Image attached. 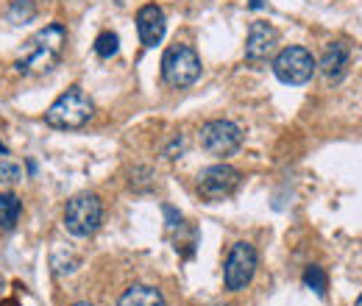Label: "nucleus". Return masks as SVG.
<instances>
[{
	"label": "nucleus",
	"instance_id": "f257e3e1",
	"mask_svg": "<svg viewBox=\"0 0 362 306\" xmlns=\"http://www.w3.org/2000/svg\"><path fill=\"white\" fill-rule=\"evenodd\" d=\"M67 45V31L62 23H50L42 31L34 34V40L28 42L25 56L17 61L20 73H47L56 67V61L62 59Z\"/></svg>",
	"mask_w": 362,
	"mask_h": 306
},
{
	"label": "nucleus",
	"instance_id": "f03ea898",
	"mask_svg": "<svg viewBox=\"0 0 362 306\" xmlns=\"http://www.w3.org/2000/svg\"><path fill=\"white\" fill-rule=\"evenodd\" d=\"M92 114H95V103L90 100V95L81 87H70L47 106L45 123L59 131H78L90 123Z\"/></svg>",
	"mask_w": 362,
	"mask_h": 306
},
{
	"label": "nucleus",
	"instance_id": "7ed1b4c3",
	"mask_svg": "<svg viewBox=\"0 0 362 306\" xmlns=\"http://www.w3.org/2000/svg\"><path fill=\"white\" fill-rule=\"evenodd\" d=\"M162 78L176 89L192 87L201 78V56L189 45H170L162 56Z\"/></svg>",
	"mask_w": 362,
	"mask_h": 306
},
{
	"label": "nucleus",
	"instance_id": "20e7f679",
	"mask_svg": "<svg viewBox=\"0 0 362 306\" xmlns=\"http://www.w3.org/2000/svg\"><path fill=\"white\" fill-rule=\"evenodd\" d=\"M103 223V204L95 192H81L64 206V228L73 237H92Z\"/></svg>",
	"mask_w": 362,
	"mask_h": 306
},
{
	"label": "nucleus",
	"instance_id": "39448f33",
	"mask_svg": "<svg viewBox=\"0 0 362 306\" xmlns=\"http://www.w3.org/2000/svg\"><path fill=\"white\" fill-rule=\"evenodd\" d=\"M315 70V56L301 45H290V47L279 50V56L273 59V76L281 84H290V87H301V84L313 81Z\"/></svg>",
	"mask_w": 362,
	"mask_h": 306
},
{
	"label": "nucleus",
	"instance_id": "423d86ee",
	"mask_svg": "<svg viewBox=\"0 0 362 306\" xmlns=\"http://www.w3.org/2000/svg\"><path fill=\"white\" fill-rule=\"evenodd\" d=\"M257 267H259L257 248H254L251 242H234L226 257V264H223V281H226L228 293L245 290V287L254 281Z\"/></svg>",
	"mask_w": 362,
	"mask_h": 306
},
{
	"label": "nucleus",
	"instance_id": "0eeeda50",
	"mask_svg": "<svg viewBox=\"0 0 362 306\" xmlns=\"http://www.w3.org/2000/svg\"><path fill=\"white\" fill-rule=\"evenodd\" d=\"M201 148H204L209 156L228 159V156H234V153L243 148V131H240V126L231 123V120H209V123L201 129Z\"/></svg>",
	"mask_w": 362,
	"mask_h": 306
},
{
	"label": "nucleus",
	"instance_id": "6e6552de",
	"mask_svg": "<svg viewBox=\"0 0 362 306\" xmlns=\"http://www.w3.org/2000/svg\"><path fill=\"white\" fill-rule=\"evenodd\" d=\"M237 187H240V170H234L231 165H212L198 175V192L209 204L231 198L237 192Z\"/></svg>",
	"mask_w": 362,
	"mask_h": 306
},
{
	"label": "nucleus",
	"instance_id": "1a4fd4ad",
	"mask_svg": "<svg viewBox=\"0 0 362 306\" xmlns=\"http://www.w3.org/2000/svg\"><path fill=\"white\" fill-rule=\"evenodd\" d=\"M276 45H279V34L271 23H251L248 42H245V59L254 64H262L276 53Z\"/></svg>",
	"mask_w": 362,
	"mask_h": 306
},
{
	"label": "nucleus",
	"instance_id": "9d476101",
	"mask_svg": "<svg viewBox=\"0 0 362 306\" xmlns=\"http://www.w3.org/2000/svg\"><path fill=\"white\" fill-rule=\"evenodd\" d=\"M165 31H168V20L156 3H148L136 11V34L145 47H156L165 40Z\"/></svg>",
	"mask_w": 362,
	"mask_h": 306
},
{
	"label": "nucleus",
	"instance_id": "9b49d317",
	"mask_svg": "<svg viewBox=\"0 0 362 306\" xmlns=\"http://www.w3.org/2000/svg\"><path fill=\"white\" fill-rule=\"evenodd\" d=\"M349 59H351L349 45H346V42H332V45H326V50H323V56H320L317 70L326 76V81H340V78L346 76Z\"/></svg>",
	"mask_w": 362,
	"mask_h": 306
},
{
	"label": "nucleus",
	"instance_id": "f8f14e48",
	"mask_svg": "<svg viewBox=\"0 0 362 306\" xmlns=\"http://www.w3.org/2000/svg\"><path fill=\"white\" fill-rule=\"evenodd\" d=\"M117 306H168V301H165V295L156 287H151V284H134V287H129L120 295Z\"/></svg>",
	"mask_w": 362,
	"mask_h": 306
},
{
	"label": "nucleus",
	"instance_id": "ddd939ff",
	"mask_svg": "<svg viewBox=\"0 0 362 306\" xmlns=\"http://www.w3.org/2000/svg\"><path fill=\"white\" fill-rule=\"evenodd\" d=\"M23 215V204L14 192H0V225L3 231H11Z\"/></svg>",
	"mask_w": 362,
	"mask_h": 306
},
{
	"label": "nucleus",
	"instance_id": "4468645a",
	"mask_svg": "<svg viewBox=\"0 0 362 306\" xmlns=\"http://www.w3.org/2000/svg\"><path fill=\"white\" fill-rule=\"evenodd\" d=\"M50 264H53V273L56 276H70V273H76L78 270V254H73L70 248H64V245H56L53 248V257H50Z\"/></svg>",
	"mask_w": 362,
	"mask_h": 306
},
{
	"label": "nucleus",
	"instance_id": "2eb2a0df",
	"mask_svg": "<svg viewBox=\"0 0 362 306\" xmlns=\"http://www.w3.org/2000/svg\"><path fill=\"white\" fill-rule=\"evenodd\" d=\"M34 17H37L34 0H11V6H8V11H6V20H8L11 25H25V23H31Z\"/></svg>",
	"mask_w": 362,
	"mask_h": 306
},
{
	"label": "nucleus",
	"instance_id": "dca6fc26",
	"mask_svg": "<svg viewBox=\"0 0 362 306\" xmlns=\"http://www.w3.org/2000/svg\"><path fill=\"white\" fill-rule=\"evenodd\" d=\"M23 181V170L14 162H0V192H11Z\"/></svg>",
	"mask_w": 362,
	"mask_h": 306
},
{
	"label": "nucleus",
	"instance_id": "f3484780",
	"mask_svg": "<svg viewBox=\"0 0 362 306\" xmlns=\"http://www.w3.org/2000/svg\"><path fill=\"white\" fill-rule=\"evenodd\" d=\"M304 284L310 287V290H315V295H326V273H323V267H317V264H310L307 270H304Z\"/></svg>",
	"mask_w": 362,
	"mask_h": 306
},
{
	"label": "nucleus",
	"instance_id": "a211bd4d",
	"mask_svg": "<svg viewBox=\"0 0 362 306\" xmlns=\"http://www.w3.org/2000/svg\"><path fill=\"white\" fill-rule=\"evenodd\" d=\"M117 47H120V40H117V34H112V31H103V34L95 40V53H98L100 59H112V56L117 53Z\"/></svg>",
	"mask_w": 362,
	"mask_h": 306
},
{
	"label": "nucleus",
	"instance_id": "6ab92c4d",
	"mask_svg": "<svg viewBox=\"0 0 362 306\" xmlns=\"http://www.w3.org/2000/svg\"><path fill=\"white\" fill-rule=\"evenodd\" d=\"M181 153H184V136H173L170 145H165V156L168 159H179Z\"/></svg>",
	"mask_w": 362,
	"mask_h": 306
},
{
	"label": "nucleus",
	"instance_id": "aec40b11",
	"mask_svg": "<svg viewBox=\"0 0 362 306\" xmlns=\"http://www.w3.org/2000/svg\"><path fill=\"white\" fill-rule=\"evenodd\" d=\"M165 215H168V225H170V228H176V225H181V215H176V209L165 206Z\"/></svg>",
	"mask_w": 362,
	"mask_h": 306
},
{
	"label": "nucleus",
	"instance_id": "412c9836",
	"mask_svg": "<svg viewBox=\"0 0 362 306\" xmlns=\"http://www.w3.org/2000/svg\"><path fill=\"white\" fill-rule=\"evenodd\" d=\"M6 153H8V151H6V145L0 142V156H6Z\"/></svg>",
	"mask_w": 362,
	"mask_h": 306
},
{
	"label": "nucleus",
	"instance_id": "4be33fe9",
	"mask_svg": "<svg viewBox=\"0 0 362 306\" xmlns=\"http://www.w3.org/2000/svg\"><path fill=\"white\" fill-rule=\"evenodd\" d=\"M73 306H92V304H87V301H81V304H73Z\"/></svg>",
	"mask_w": 362,
	"mask_h": 306
},
{
	"label": "nucleus",
	"instance_id": "5701e85b",
	"mask_svg": "<svg viewBox=\"0 0 362 306\" xmlns=\"http://www.w3.org/2000/svg\"><path fill=\"white\" fill-rule=\"evenodd\" d=\"M357 306H362V295H360V298H357Z\"/></svg>",
	"mask_w": 362,
	"mask_h": 306
},
{
	"label": "nucleus",
	"instance_id": "b1692460",
	"mask_svg": "<svg viewBox=\"0 0 362 306\" xmlns=\"http://www.w3.org/2000/svg\"><path fill=\"white\" fill-rule=\"evenodd\" d=\"M218 306H226V304H218Z\"/></svg>",
	"mask_w": 362,
	"mask_h": 306
}]
</instances>
